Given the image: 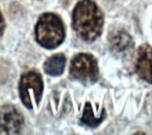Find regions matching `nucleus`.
Returning a JSON list of instances; mask_svg holds the SVG:
<instances>
[{
    "label": "nucleus",
    "mask_w": 152,
    "mask_h": 135,
    "mask_svg": "<svg viewBox=\"0 0 152 135\" xmlns=\"http://www.w3.org/2000/svg\"><path fill=\"white\" fill-rule=\"evenodd\" d=\"M66 65V57L63 54H56L47 59L44 65L45 72L52 76H57L63 73Z\"/></svg>",
    "instance_id": "8"
},
{
    "label": "nucleus",
    "mask_w": 152,
    "mask_h": 135,
    "mask_svg": "<svg viewBox=\"0 0 152 135\" xmlns=\"http://www.w3.org/2000/svg\"><path fill=\"white\" fill-rule=\"evenodd\" d=\"M3 30H4V20H3V17L0 13V36H2Z\"/></svg>",
    "instance_id": "10"
},
{
    "label": "nucleus",
    "mask_w": 152,
    "mask_h": 135,
    "mask_svg": "<svg viewBox=\"0 0 152 135\" xmlns=\"http://www.w3.org/2000/svg\"><path fill=\"white\" fill-rule=\"evenodd\" d=\"M20 97L23 104L31 109L34 105H38L43 94L42 77L37 72H27L22 75L19 84Z\"/></svg>",
    "instance_id": "4"
},
{
    "label": "nucleus",
    "mask_w": 152,
    "mask_h": 135,
    "mask_svg": "<svg viewBox=\"0 0 152 135\" xmlns=\"http://www.w3.org/2000/svg\"><path fill=\"white\" fill-rule=\"evenodd\" d=\"M103 118H104V113L102 114V115H100L99 118H97V116L94 114L93 108H92L91 104L88 103L85 108V113H83L81 120L83 122V124L88 125V126L95 127L101 123V120H103Z\"/></svg>",
    "instance_id": "9"
},
{
    "label": "nucleus",
    "mask_w": 152,
    "mask_h": 135,
    "mask_svg": "<svg viewBox=\"0 0 152 135\" xmlns=\"http://www.w3.org/2000/svg\"><path fill=\"white\" fill-rule=\"evenodd\" d=\"M36 36L39 44L45 48H56L65 38V28L61 18L50 13L43 15L36 26Z\"/></svg>",
    "instance_id": "2"
},
{
    "label": "nucleus",
    "mask_w": 152,
    "mask_h": 135,
    "mask_svg": "<svg viewBox=\"0 0 152 135\" xmlns=\"http://www.w3.org/2000/svg\"><path fill=\"white\" fill-rule=\"evenodd\" d=\"M70 74L74 79L86 84H91L98 79L96 59L91 54L80 53L73 57L70 65Z\"/></svg>",
    "instance_id": "3"
},
{
    "label": "nucleus",
    "mask_w": 152,
    "mask_h": 135,
    "mask_svg": "<svg viewBox=\"0 0 152 135\" xmlns=\"http://www.w3.org/2000/svg\"><path fill=\"white\" fill-rule=\"evenodd\" d=\"M103 16L92 0H83L73 12V27L76 33L86 42H92L100 36Z\"/></svg>",
    "instance_id": "1"
},
{
    "label": "nucleus",
    "mask_w": 152,
    "mask_h": 135,
    "mask_svg": "<svg viewBox=\"0 0 152 135\" xmlns=\"http://www.w3.org/2000/svg\"><path fill=\"white\" fill-rule=\"evenodd\" d=\"M110 50L118 55H125L132 49V38L124 30H118L110 34Z\"/></svg>",
    "instance_id": "7"
},
{
    "label": "nucleus",
    "mask_w": 152,
    "mask_h": 135,
    "mask_svg": "<svg viewBox=\"0 0 152 135\" xmlns=\"http://www.w3.org/2000/svg\"><path fill=\"white\" fill-rule=\"evenodd\" d=\"M23 116L13 105H4L0 108V133L17 134L23 127Z\"/></svg>",
    "instance_id": "5"
},
{
    "label": "nucleus",
    "mask_w": 152,
    "mask_h": 135,
    "mask_svg": "<svg viewBox=\"0 0 152 135\" xmlns=\"http://www.w3.org/2000/svg\"><path fill=\"white\" fill-rule=\"evenodd\" d=\"M137 72L141 78L152 83V49L148 45L140 47L137 56Z\"/></svg>",
    "instance_id": "6"
}]
</instances>
